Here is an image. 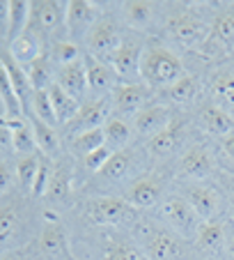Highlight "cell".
Wrapping results in <instances>:
<instances>
[{
  "label": "cell",
  "mask_w": 234,
  "mask_h": 260,
  "mask_svg": "<svg viewBox=\"0 0 234 260\" xmlns=\"http://www.w3.org/2000/svg\"><path fill=\"white\" fill-rule=\"evenodd\" d=\"M184 76L181 60L163 44H145L140 58V81L147 88H170L175 81Z\"/></svg>",
  "instance_id": "6da1fadb"
},
{
  "label": "cell",
  "mask_w": 234,
  "mask_h": 260,
  "mask_svg": "<svg viewBox=\"0 0 234 260\" xmlns=\"http://www.w3.org/2000/svg\"><path fill=\"white\" fill-rule=\"evenodd\" d=\"M156 216L168 231L179 237H195L202 226V219L195 214L184 196L161 198V203L156 205Z\"/></svg>",
  "instance_id": "7a4b0ae2"
},
{
  "label": "cell",
  "mask_w": 234,
  "mask_h": 260,
  "mask_svg": "<svg viewBox=\"0 0 234 260\" xmlns=\"http://www.w3.org/2000/svg\"><path fill=\"white\" fill-rule=\"evenodd\" d=\"M64 10H67V3H55V0L30 3V19L25 30L37 35L42 42H49L51 37H55L58 28L64 25Z\"/></svg>",
  "instance_id": "3957f363"
},
{
  "label": "cell",
  "mask_w": 234,
  "mask_h": 260,
  "mask_svg": "<svg viewBox=\"0 0 234 260\" xmlns=\"http://www.w3.org/2000/svg\"><path fill=\"white\" fill-rule=\"evenodd\" d=\"M122 42H124V37L120 32V28H117V23H112V19H108V16H101L92 25L88 37H85V49H88L85 53L108 62L112 58V53L120 49Z\"/></svg>",
  "instance_id": "277c9868"
},
{
  "label": "cell",
  "mask_w": 234,
  "mask_h": 260,
  "mask_svg": "<svg viewBox=\"0 0 234 260\" xmlns=\"http://www.w3.org/2000/svg\"><path fill=\"white\" fill-rule=\"evenodd\" d=\"M108 118H110V99L108 97H103V99L90 97L88 102L81 104V108H78V113L73 115V120L64 124L62 129L69 138H73V136H78V134L101 129L103 124L108 122Z\"/></svg>",
  "instance_id": "5b68a950"
},
{
  "label": "cell",
  "mask_w": 234,
  "mask_h": 260,
  "mask_svg": "<svg viewBox=\"0 0 234 260\" xmlns=\"http://www.w3.org/2000/svg\"><path fill=\"white\" fill-rule=\"evenodd\" d=\"M168 32H170V37L177 44L186 46V49H193V46H200L209 40L211 28L193 12H181L175 19H170Z\"/></svg>",
  "instance_id": "8992f818"
},
{
  "label": "cell",
  "mask_w": 234,
  "mask_h": 260,
  "mask_svg": "<svg viewBox=\"0 0 234 260\" xmlns=\"http://www.w3.org/2000/svg\"><path fill=\"white\" fill-rule=\"evenodd\" d=\"M145 44L133 37H124L120 49L112 53L108 62L112 64L115 74L120 76V83H140V58Z\"/></svg>",
  "instance_id": "52a82bcc"
},
{
  "label": "cell",
  "mask_w": 234,
  "mask_h": 260,
  "mask_svg": "<svg viewBox=\"0 0 234 260\" xmlns=\"http://www.w3.org/2000/svg\"><path fill=\"white\" fill-rule=\"evenodd\" d=\"M99 21V10L88 0H69L64 10V28L71 42H85L92 25Z\"/></svg>",
  "instance_id": "ba28073f"
},
{
  "label": "cell",
  "mask_w": 234,
  "mask_h": 260,
  "mask_svg": "<svg viewBox=\"0 0 234 260\" xmlns=\"http://www.w3.org/2000/svg\"><path fill=\"white\" fill-rule=\"evenodd\" d=\"M83 62H85V74H88V90L92 94V99L110 97L112 88L120 83V76L115 74L112 64L106 62V60L94 58L90 53L83 55Z\"/></svg>",
  "instance_id": "9c48e42d"
},
{
  "label": "cell",
  "mask_w": 234,
  "mask_h": 260,
  "mask_svg": "<svg viewBox=\"0 0 234 260\" xmlns=\"http://www.w3.org/2000/svg\"><path fill=\"white\" fill-rule=\"evenodd\" d=\"M88 216L101 226H115L131 219V205L117 196H97L88 203Z\"/></svg>",
  "instance_id": "30bf717a"
},
{
  "label": "cell",
  "mask_w": 234,
  "mask_h": 260,
  "mask_svg": "<svg viewBox=\"0 0 234 260\" xmlns=\"http://www.w3.org/2000/svg\"><path fill=\"white\" fill-rule=\"evenodd\" d=\"M108 99H110V111L115 113V118L136 115L145 108L147 85H142V83H117Z\"/></svg>",
  "instance_id": "8fae6325"
},
{
  "label": "cell",
  "mask_w": 234,
  "mask_h": 260,
  "mask_svg": "<svg viewBox=\"0 0 234 260\" xmlns=\"http://www.w3.org/2000/svg\"><path fill=\"white\" fill-rule=\"evenodd\" d=\"M142 249L149 260H179L181 244L175 233L163 228H147L142 237Z\"/></svg>",
  "instance_id": "7c38bea8"
},
{
  "label": "cell",
  "mask_w": 234,
  "mask_h": 260,
  "mask_svg": "<svg viewBox=\"0 0 234 260\" xmlns=\"http://www.w3.org/2000/svg\"><path fill=\"white\" fill-rule=\"evenodd\" d=\"M170 122H172L170 108L154 104V106H145L140 113L133 115V132L149 141L156 134H161L163 129L170 127Z\"/></svg>",
  "instance_id": "4fadbf2b"
},
{
  "label": "cell",
  "mask_w": 234,
  "mask_h": 260,
  "mask_svg": "<svg viewBox=\"0 0 234 260\" xmlns=\"http://www.w3.org/2000/svg\"><path fill=\"white\" fill-rule=\"evenodd\" d=\"M55 83H58L69 97H73L76 102L83 104V99L90 94L85 62L83 60H76V62H71V64L58 67V72H55Z\"/></svg>",
  "instance_id": "5bb4252c"
},
{
  "label": "cell",
  "mask_w": 234,
  "mask_h": 260,
  "mask_svg": "<svg viewBox=\"0 0 234 260\" xmlns=\"http://www.w3.org/2000/svg\"><path fill=\"white\" fill-rule=\"evenodd\" d=\"M179 171L181 175L190 177V180H207L214 175V159H211L209 150L205 145H190L184 150L179 159Z\"/></svg>",
  "instance_id": "9a60e30c"
},
{
  "label": "cell",
  "mask_w": 234,
  "mask_h": 260,
  "mask_svg": "<svg viewBox=\"0 0 234 260\" xmlns=\"http://www.w3.org/2000/svg\"><path fill=\"white\" fill-rule=\"evenodd\" d=\"M124 201L129 205L138 207V210H149L161 203V182L151 175L138 177L136 182H131V187L127 189Z\"/></svg>",
  "instance_id": "2e32d148"
},
{
  "label": "cell",
  "mask_w": 234,
  "mask_h": 260,
  "mask_svg": "<svg viewBox=\"0 0 234 260\" xmlns=\"http://www.w3.org/2000/svg\"><path fill=\"white\" fill-rule=\"evenodd\" d=\"M184 198L188 201V205L195 210V214L200 216L202 221H214V216L220 210V198L207 184H190L186 187Z\"/></svg>",
  "instance_id": "e0dca14e"
},
{
  "label": "cell",
  "mask_w": 234,
  "mask_h": 260,
  "mask_svg": "<svg viewBox=\"0 0 234 260\" xmlns=\"http://www.w3.org/2000/svg\"><path fill=\"white\" fill-rule=\"evenodd\" d=\"M200 127L205 129L207 134H211V136L223 138L225 134H229L234 129V120L218 104H205V106L200 108Z\"/></svg>",
  "instance_id": "ac0fdd59"
},
{
  "label": "cell",
  "mask_w": 234,
  "mask_h": 260,
  "mask_svg": "<svg viewBox=\"0 0 234 260\" xmlns=\"http://www.w3.org/2000/svg\"><path fill=\"white\" fill-rule=\"evenodd\" d=\"M181 136H184V122L172 120L170 127L163 129L161 134H156L154 138L147 141V152L151 157H168V154H172L179 147Z\"/></svg>",
  "instance_id": "d6986e66"
},
{
  "label": "cell",
  "mask_w": 234,
  "mask_h": 260,
  "mask_svg": "<svg viewBox=\"0 0 234 260\" xmlns=\"http://www.w3.org/2000/svg\"><path fill=\"white\" fill-rule=\"evenodd\" d=\"M23 228H25V221L19 214L16 205L0 207V249L14 246V242H19L23 237Z\"/></svg>",
  "instance_id": "ffe728a7"
},
{
  "label": "cell",
  "mask_w": 234,
  "mask_h": 260,
  "mask_svg": "<svg viewBox=\"0 0 234 260\" xmlns=\"http://www.w3.org/2000/svg\"><path fill=\"white\" fill-rule=\"evenodd\" d=\"M122 16L129 28L133 30H149L156 19V3L147 0H131L122 5Z\"/></svg>",
  "instance_id": "44dd1931"
},
{
  "label": "cell",
  "mask_w": 234,
  "mask_h": 260,
  "mask_svg": "<svg viewBox=\"0 0 234 260\" xmlns=\"http://www.w3.org/2000/svg\"><path fill=\"white\" fill-rule=\"evenodd\" d=\"M10 53L14 55L16 62L25 69L34 58H39L42 53H46V46H44V42L39 40L37 35H32L30 30H25L14 44H10Z\"/></svg>",
  "instance_id": "7402d4cb"
},
{
  "label": "cell",
  "mask_w": 234,
  "mask_h": 260,
  "mask_svg": "<svg viewBox=\"0 0 234 260\" xmlns=\"http://www.w3.org/2000/svg\"><path fill=\"white\" fill-rule=\"evenodd\" d=\"M39 246L42 251L53 258H62L69 255V246H67V235H64V228L60 226V221H46L42 237H39Z\"/></svg>",
  "instance_id": "603a6c76"
},
{
  "label": "cell",
  "mask_w": 234,
  "mask_h": 260,
  "mask_svg": "<svg viewBox=\"0 0 234 260\" xmlns=\"http://www.w3.org/2000/svg\"><path fill=\"white\" fill-rule=\"evenodd\" d=\"M55 72H58V69L51 62L49 53H42L39 58H34L32 62L25 67V74H28L32 90H49L51 85L55 83Z\"/></svg>",
  "instance_id": "cb8c5ba5"
},
{
  "label": "cell",
  "mask_w": 234,
  "mask_h": 260,
  "mask_svg": "<svg viewBox=\"0 0 234 260\" xmlns=\"http://www.w3.org/2000/svg\"><path fill=\"white\" fill-rule=\"evenodd\" d=\"M49 99H51V106H53L55 120H58V127H64L67 122H71L73 115H76L78 108H81V102L69 97L58 83H53L49 88Z\"/></svg>",
  "instance_id": "d4e9b609"
},
{
  "label": "cell",
  "mask_w": 234,
  "mask_h": 260,
  "mask_svg": "<svg viewBox=\"0 0 234 260\" xmlns=\"http://www.w3.org/2000/svg\"><path fill=\"white\" fill-rule=\"evenodd\" d=\"M28 122H30V127H32V132H34V141H37L39 152L46 154V157H55V154L60 152V134H58V127L42 122V120L34 118V115H30Z\"/></svg>",
  "instance_id": "484cf974"
},
{
  "label": "cell",
  "mask_w": 234,
  "mask_h": 260,
  "mask_svg": "<svg viewBox=\"0 0 234 260\" xmlns=\"http://www.w3.org/2000/svg\"><path fill=\"white\" fill-rule=\"evenodd\" d=\"M0 104L5 108V118L7 120H23L25 111L21 106L19 97H16V90L10 81V74H7L5 64L0 62Z\"/></svg>",
  "instance_id": "4316f807"
},
{
  "label": "cell",
  "mask_w": 234,
  "mask_h": 260,
  "mask_svg": "<svg viewBox=\"0 0 234 260\" xmlns=\"http://www.w3.org/2000/svg\"><path fill=\"white\" fill-rule=\"evenodd\" d=\"M195 242H198L200 249L214 253V251L225 249L227 231H225V226L220 223V221H202L200 231H198V235H195Z\"/></svg>",
  "instance_id": "83f0119b"
},
{
  "label": "cell",
  "mask_w": 234,
  "mask_h": 260,
  "mask_svg": "<svg viewBox=\"0 0 234 260\" xmlns=\"http://www.w3.org/2000/svg\"><path fill=\"white\" fill-rule=\"evenodd\" d=\"M131 171H133V152L131 150H120V152H115L108 159V164L99 171V175L108 182H122L131 175Z\"/></svg>",
  "instance_id": "f1b7e54d"
},
{
  "label": "cell",
  "mask_w": 234,
  "mask_h": 260,
  "mask_svg": "<svg viewBox=\"0 0 234 260\" xmlns=\"http://www.w3.org/2000/svg\"><path fill=\"white\" fill-rule=\"evenodd\" d=\"M71 196V171L67 164H58L53 166V175H51L49 189H46V198L51 203H62Z\"/></svg>",
  "instance_id": "f546056e"
},
{
  "label": "cell",
  "mask_w": 234,
  "mask_h": 260,
  "mask_svg": "<svg viewBox=\"0 0 234 260\" xmlns=\"http://www.w3.org/2000/svg\"><path fill=\"white\" fill-rule=\"evenodd\" d=\"M30 3L25 0H12L10 3V25H7V44H14L28 28Z\"/></svg>",
  "instance_id": "4dcf8cb0"
},
{
  "label": "cell",
  "mask_w": 234,
  "mask_h": 260,
  "mask_svg": "<svg viewBox=\"0 0 234 260\" xmlns=\"http://www.w3.org/2000/svg\"><path fill=\"white\" fill-rule=\"evenodd\" d=\"M46 53H49L51 62L55 64V69L64 67V64H71L76 60H83V55H85V53H81V46L71 40H53L51 46L46 49Z\"/></svg>",
  "instance_id": "1f68e13d"
},
{
  "label": "cell",
  "mask_w": 234,
  "mask_h": 260,
  "mask_svg": "<svg viewBox=\"0 0 234 260\" xmlns=\"http://www.w3.org/2000/svg\"><path fill=\"white\" fill-rule=\"evenodd\" d=\"M103 136H106V145L120 152V150H127V143L131 141V127L127 124V120L110 115L108 122L103 124Z\"/></svg>",
  "instance_id": "d6a6232c"
},
{
  "label": "cell",
  "mask_w": 234,
  "mask_h": 260,
  "mask_svg": "<svg viewBox=\"0 0 234 260\" xmlns=\"http://www.w3.org/2000/svg\"><path fill=\"white\" fill-rule=\"evenodd\" d=\"M12 136H14V152L19 154V159L39 152L37 141H34V132H32V127H30L28 118H23L19 124H16Z\"/></svg>",
  "instance_id": "836d02e7"
},
{
  "label": "cell",
  "mask_w": 234,
  "mask_h": 260,
  "mask_svg": "<svg viewBox=\"0 0 234 260\" xmlns=\"http://www.w3.org/2000/svg\"><path fill=\"white\" fill-rule=\"evenodd\" d=\"M209 42H216V44H234V7H227L225 12H220L216 16V21L211 23Z\"/></svg>",
  "instance_id": "e575fe53"
},
{
  "label": "cell",
  "mask_w": 234,
  "mask_h": 260,
  "mask_svg": "<svg viewBox=\"0 0 234 260\" xmlns=\"http://www.w3.org/2000/svg\"><path fill=\"white\" fill-rule=\"evenodd\" d=\"M39 161H42V152L30 154V157H23L16 161V182L23 191H32L34 177H37L39 171Z\"/></svg>",
  "instance_id": "d590c367"
},
{
  "label": "cell",
  "mask_w": 234,
  "mask_h": 260,
  "mask_svg": "<svg viewBox=\"0 0 234 260\" xmlns=\"http://www.w3.org/2000/svg\"><path fill=\"white\" fill-rule=\"evenodd\" d=\"M106 143V136H103V127L101 129H94V132H85V134H78V136L71 138V150L73 154L83 159L88 157L90 152L99 150V147Z\"/></svg>",
  "instance_id": "8d00e7d4"
},
{
  "label": "cell",
  "mask_w": 234,
  "mask_h": 260,
  "mask_svg": "<svg viewBox=\"0 0 234 260\" xmlns=\"http://www.w3.org/2000/svg\"><path fill=\"white\" fill-rule=\"evenodd\" d=\"M166 92L175 104H188L198 97V81H195V76H190V74H184V76H181L179 81H175Z\"/></svg>",
  "instance_id": "74e56055"
},
{
  "label": "cell",
  "mask_w": 234,
  "mask_h": 260,
  "mask_svg": "<svg viewBox=\"0 0 234 260\" xmlns=\"http://www.w3.org/2000/svg\"><path fill=\"white\" fill-rule=\"evenodd\" d=\"M30 115L39 118L42 122L46 124H58L53 113V106H51V99H49V90H34L32 94V102H30Z\"/></svg>",
  "instance_id": "f35d334b"
},
{
  "label": "cell",
  "mask_w": 234,
  "mask_h": 260,
  "mask_svg": "<svg viewBox=\"0 0 234 260\" xmlns=\"http://www.w3.org/2000/svg\"><path fill=\"white\" fill-rule=\"evenodd\" d=\"M214 97L223 106L234 108V72H223L214 79Z\"/></svg>",
  "instance_id": "ab89813d"
},
{
  "label": "cell",
  "mask_w": 234,
  "mask_h": 260,
  "mask_svg": "<svg viewBox=\"0 0 234 260\" xmlns=\"http://www.w3.org/2000/svg\"><path fill=\"white\" fill-rule=\"evenodd\" d=\"M51 175H53V164H51V157H46V154H42V161H39L37 177H34L32 191H30L34 198H39V196H46V189H49Z\"/></svg>",
  "instance_id": "60d3db41"
},
{
  "label": "cell",
  "mask_w": 234,
  "mask_h": 260,
  "mask_svg": "<svg viewBox=\"0 0 234 260\" xmlns=\"http://www.w3.org/2000/svg\"><path fill=\"white\" fill-rule=\"evenodd\" d=\"M103 260H145L142 253L129 242H110Z\"/></svg>",
  "instance_id": "b9f144b4"
},
{
  "label": "cell",
  "mask_w": 234,
  "mask_h": 260,
  "mask_svg": "<svg viewBox=\"0 0 234 260\" xmlns=\"http://www.w3.org/2000/svg\"><path fill=\"white\" fill-rule=\"evenodd\" d=\"M112 154H115V150H112V147H108L106 143H103L99 150H94V152H90L88 157H83V166L88 168L90 173H99L108 164V159H110Z\"/></svg>",
  "instance_id": "7bdbcfd3"
},
{
  "label": "cell",
  "mask_w": 234,
  "mask_h": 260,
  "mask_svg": "<svg viewBox=\"0 0 234 260\" xmlns=\"http://www.w3.org/2000/svg\"><path fill=\"white\" fill-rule=\"evenodd\" d=\"M21 120H7V122H0V152H14V127Z\"/></svg>",
  "instance_id": "ee69618b"
},
{
  "label": "cell",
  "mask_w": 234,
  "mask_h": 260,
  "mask_svg": "<svg viewBox=\"0 0 234 260\" xmlns=\"http://www.w3.org/2000/svg\"><path fill=\"white\" fill-rule=\"evenodd\" d=\"M16 182V168H12L10 161L0 159V193H7Z\"/></svg>",
  "instance_id": "f6af8a7d"
},
{
  "label": "cell",
  "mask_w": 234,
  "mask_h": 260,
  "mask_svg": "<svg viewBox=\"0 0 234 260\" xmlns=\"http://www.w3.org/2000/svg\"><path fill=\"white\" fill-rule=\"evenodd\" d=\"M7 25H10V3L0 0V37L7 40Z\"/></svg>",
  "instance_id": "bcb514c9"
},
{
  "label": "cell",
  "mask_w": 234,
  "mask_h": 260,
  "mask_svg": "<svg viewBox=\"0 0 234 260\" xmlns=\"http://www.w3.org/2000/svg\"><path fill=\"white\" fill-rule=\"evenodd\" d=\"M223 152L234 161V129L223 136Z\"/></svg>",
  "instance_id": "7dc6e473"
},
{
  "label": "cell",
  "mask_w": 234,
  "mask_h": 260,
  "mask_svg": "<svg viewBox=\"0 0 234 260\" xmlns=\"http://www.w3.org/2000/svg\"><path fill=\"white\" fill-rule=\"evenodd\" d=\"M225 253H227L229 260H234V233L227 235V242H225Z\"/></svg>",
  "instance_id": "c3c4849f"
},
{
  "label": "cell",
  "mask_w": 234,
  "mask_h": 260,
  "mask_svg": "<svg viewBox=\"0 0 234 260\" xmlns=\"http://www.w3.org/2000/svg\"><path fill=\"white\" fill-rule=\"evenodd\" d=\"M0 260H23V258H21V255L16 253V251H7V253L0 255Z\"/></svg>",
  "instance_id": "681fc988"
}]
</instances>
